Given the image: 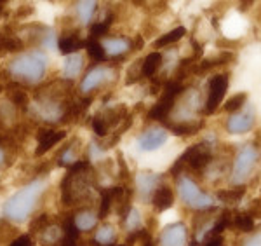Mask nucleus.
<instances>
[{"instance_id": "2", "label": "nucleus", "mask_w": 261, "mask_h": 246, "mask_svg": "<svg viewBox=\"0 0 261 246\" xmlns=\"http://www.w3.org/2000/svg\"><path fill=\"white\" fill-rule=\"evenodd\" d=\"M7 70L14 79L35 84L44 77L45 70H47V56L44 53H40V51L27 53L23 56L12 59Z\"/></svg>"}, {"instance_id": "35", "label": "nucleus", "mask_w": 261, "mask_h": 246, "mask_svg": "<svg viewBox=\"0 0 261 246\" xmlns=\"http://www.w3.org/2000/svg\"><path fill=\"white\" fill-rule=\"evenodd\" d=\"M42 243L44 244H54L60 241V227L58 226H47L42 231V236H40Z\"/></svg>"}, {"instance_id": "1", "label": "nucleus", "mask_w": 261, "mask_h": 246, "mask_svg": "<svg viewBox=\"0 0 261 246\" xmlns=\"http://www.w3.org/2000/svg\"><path fill=\"white\" fill-rule=\"evenodd\" d=\"M45 190V180H33L23 189H19L14 196H11L4 205V215L16 223L24 222L35 208L37 201Z\"/></svg>"}, {"instance_id": "27", "label": "nucleus", "mask_w": 261, "mask_h": 246, "mask_svg": "<svg viewBox=\"0 0 261 246\" xmlns=\"http://www.w3.org/2000/svg\"><path fill=\"white\" fill-rule=\"evenodd\" d=\"M127 246H153V239L146 229H140V231H134L129 234Z\"/></svg>"}, {"instance_id": "8", "label": "nucleus", "mask_w": 261, "mask_h": 246, "mask_svg": "<svg viewBox=\"0 0 261 246\" xmlns=\"http://www.w3.org/2000/svg\"><path fill=\"white\" fill-rule=\"evenodd\" d=\"M188 243V231L183 222H176L167 226L161 232L159 246H187Z\"/></svg>"}, {"instance_id": "42", "label": "nucleus", "mask_w": 261, "mask_h": 246, "mask_svg": "<svg viewBox=\"0 0 261 246\" xmlns=\"http://www.w3.org/2000/svg\"><path fill=\"white\" fill-rule=\"evenodd\" d=\"M242 246H261V229L258 232H254L249 239H246L244 241V244Z\"/></svg>"}, {"instance_id": "28", "label": "nucleus", "mask_w": 261, "mask_h": 246, "mask_svg": "<svg viewBox=\"0 0 261 246\" xmlns=\"http://www.w3.org/2000/svg\"><path fill=\"white\" fill-rule=\"evenodd\" d=\"M77 155H79V143H66V147L63 148V152L60 154V159H58V164L60 166H66V164H73L77 163Z\"/></svg>"}, {"instance_id": "21", "label": "nucleus", "mask_w": 261, "mask_h": 246, "mask_svg": "<svg viewBox=\"0 0 261 246\" xmlns=\"http://www.w3.org/2000/svg\"><path fill=\"white\" fill-rule=\"evenodd\" d=\"M84 66V58L81 54H70L66 56L65 63H63V74H65L66 79H73L81 74Z\"/></svg>"}, {"instance_id": "7", "label": "nucleus", "mask_w": 261, "mask_h": 246, "mask_svg": "<svg viewBox=\"0 0 261 246\" xmlns=\"http://www.w3.org/2000/svg\"><path fill=\"white\" fill-rule=\"evenodd\" d=\"M226 89H228V74H216L213 75L209 80V89H207V100H205L204 114L211 116L218 110L221 105V101L225 100Z\"/></svg>"}, {"instance_id": "14", "label": "nucleus", "mask_w": 261, "mask_h": 246, "mask_svg": "<svg viewBox=\"0 0 261 246\" xmlns=\"http://www.w3.org/2000/svg\"><path fill=\"white\" fill-rule=\"evenodd\" d=\"M86 42L87 40H84L79 33H70V35L61 37V39L56 42V46H58V49H60L61 54L70 56V54H77L79 49L86 48Z\"/></svg>"}, {"instance_id": "16", "label": "nucleus", "mask_w": 261, "mask_h": 246, "mask_svg": "<svg viewBox=\"0 0 261 246\" xmlns=\"http://www.w3.org/2000/svg\"><path fill=\"white\" fill-rule=\"evenodd\" d=\"M103 49L108 56H120L130 49V40L124 37H115V39H107L103 42Z\"/></svg>"}, {"instance_id": "34", "label": "nucleus", "mask_w": 261, "mask_h": 246, "mask_svg": "<svg viewBox=\"0 0 261 246\" xmlns=\"http://www.w3.org/2000/svg\"><path fill=\"white\" fill-rule=\"evenodd\" d=\"M96 11V2H77V12L82 23H89Z\"/></svg>"}, {"instance_id": "20", "label": "nucleus", "mask_w": 261, "mask_h": 246, "mask_svg": "<svg viewBox=\"0 0 261 246\" xmlns=\"http://www.w3.org/2000/svg\"><path fill=\"white\" fill-rule=\"evenodd\" d=\"M73 223H75V227H77L79 232H81V231H91V229L98 223V215H96L94 211H91V210H82V211H79V213L75 215Z\"/></svg>"}, {"instance_id": "15", "label": "nucleus", "mask_w": 261, "mask_h": 246, "mask_svg": "<svg viewBox=\"0 0 261 246\" xmlns=\"http://www.w3.org/2000/svg\"><path fill=\"white\" fill-rule=\"evenodd\" d=\"M235 59V54L233 53H221L218 58H209V59H202L197 66H193L195 74H205V72L216 69V66H221V65H226V63H231Z\"/></svg>"}, {"instance_id": "36", "label": "nucleus", "mask_w": 261, "mask_h": 246, "mask_svg": "<svg viewBox=\"0 0 261 246\" xmlns=\"http://www.w3.org/2000/svg\"><path fill=\"white\" fill-rule=\"evenodd\" d=\"M125 226H127V229L130 232L134 231H140L141 227V217L140 213H138V210H134V208H130V211L127 213V217H125Z\"/></svg>"}, {"instance_id": "3", "label": "nucleus", "mask_w": 261, "mask_h": 246, "mask_svg": "<svg viewBox=\"0 0 261 246\" xmlns=\"http://www.w3.org/2000/svg\"><path fill=\"white\" fill-rule=\"evenodd\" d=\"M211 161H213L211 143L200 142V143H197V145H192L190 148H187V150L179 155V159L172 164L171 175L178 176L185 168H190L195 173H200L209 166Z\"/></svg>"}, {"instance_id": "43", "label": "nucleus", "mask_w": 261, "mask_h": 246, "mask_svg": "<svg viewBox=\"0 0 261 246\" xmlns=\"http://www.w3.org/2000/svg\"><path fill=\"white\" fill-rule=\"evenodd\" d=\"M2 9H4V6H2V2H0V12H2Z\"/></svg>"}, {"instance_id": "17", "label": "nucleus", "mask_w": 261, "mask_h": 246, "mask_svg": "<svg viewBox=\"0 0 261 246\" xmlns=\"http://www.w3.org/2000/svg\"><path fill=\"white\" fill-rule=\"evenodd\" d=\"M162 54L161 53H150L145 59H141V77H153L157 74V70L162 66Z\"/></svg>"}, {"instance_id": "38", "label": "nucleus", "mask_w": 261, "mask_h": 246, "mask_svg": "<svg viewBox=\"0 0 261 246\" xmlns=\"http://www.w3.org/2000/svg\"><path fill=\"white\" fill-rule=\"evenodd\" d=\"M140 79H141V61H138V63H134V65L130 66V70L127 74V80H125V82L134 84L136 80H140Z\"/></svg>"}, {"instance_id": "4", "label": "nucleus", "mask_w": 261, "mask_h": 246, "mask_svg": "<svg viewBox=\"0 0 261 246\" xmlns=\"http://www.w3.org/2000/svg\"><path fill=\"white\" fill-rule=\"evenodd\" d=\"M178 192L181 201L192 210H213L214 199L209 194L202 192L190 176L178 178Z\"/></svg>"}, {"instance_id": "32", "label": "nucleus", "mask_w": 261, "mask_h": 246, "mask_svg": "<svg viewBox=\"0 0 261 246\" xmlns=\"http://www.w3.org/2000/svg\"><path fill=\"white\" fill-rule=\"evenodd\" d=\"M247 101V93H237V95H233L231 98L225 103V112L228 114H237L239 110H241L244 105H246Z\"/></svg>"}, {"instance_id": "10", "label": "nucleus", "mask_w": 261, "mask_h": 246, "mask_svg": "<svg viewBox=\"0 0 261 246\" xmlns=\"http://www.w3.org/2000/svg\"><path fill=\"white\" fill-rule=\"evenodd\" d=\"M167 131L164 128H150L138 137V147L145 152H151V150H157L161 148L164 143L167 142Z\"/></svg>"}, {"instance_id": "18", "label": "nucleus", "mask_w": 261, "mask_h": 246, "mask_svg": "<svg viewBox=\"0 0 261 246\" xmlns=\"http://www.w3.org/2000/svg\"><path fill=\"white\" fill-rule=\"evenodd\" d=\"M230 227L237 229V231H241V232H252L256 229L254 220L247 215V211H231Z\"/></svg>"}, {"instance_id": "26", "label": "nucleus", "mask_w": 261, "mask_h": 246, "mask_svg": "<svg viewBox=\"0 0 261 246\" xmlns=\"http://www.w3.org/2000/svg\"><path fill=\"white\" fill-rule=\"evenodd\" d=\"M115 237H117V232H115V229H113V226H101L92 241L99 246H113Z\"/></svg>"}, {"instance_id": "23", "label": "nucleus", "mask_w": 261, "mask_h": 246, "mask_svg": "<svg viewBox=\"0 0 261 246\" xmlns=\"http://www.w3.org/2000/svg\"><path fill=\"white\" fill-rule=\"evenodd\" d=\"M159 175H153V173H143V175L138 176V187L141 190V196L143 197H150L151 194H153V190L157 189L155 185H157L159 182Z\"/></svg>"}, {"instance_id": "29", "label": "nucleus", "mask_w": 261, "mask_h": 246, "mask_svg": "<svg viewBox=\"0 0 261 246\" xmlns=\"http://www.w3.org/2000/svg\"><path fill=\"white\" fill-rule=\"evenodd\" d=\"M99 196H101V201H99L98 218H107L110 210L113 208V189H101Z\"/></svg>"}, {"instance_id": "25", "label": "nucleus", "mask_w": 261, "mask_h": 246, "mask_svg": "<svg viewBox=\"0 0 261 246\" xmlns=\"http://www.w3.org/2000/svg\"><path fill=\"white\" fill-rule=\"evenodd\" d=\"M185 33H187V28H185V27H178V28L171 30V32H167L166 35L159 37V39L155 40V44H153V46H155L157 49L167 48V46H171V44H174V42H178L179 39H183Z\"/></svg>"}, {"instance_id": "41", "label": "nucleus", "mask_w": 261, "mask_h": 246, "mask_svg": "<svg viewBox=\"0 0 261 246\" xmlns=\"http://www.w3.org/2000/svg\"><path fill=\"white\" fill-rule=\"evenodd\" d=\"M247 215L254 220V218H261V199H256L251 205V208L247 210Z\"/></svg>"}, {"instance_id": "40", "label": "nucleus", "mask_w": 261, "mask_h": 246, "mask_svg": "<svg viewBox=\"0 0 261 246\" xmlns=\"http://www.w3.org/2000/svg\"><path fill=\"white\" fill-rule=\"evenodd\" d=\"M9 246H33V237L28 234H23V236L16 237L14 241H11Z\"/></svg>"}, {"instance_id": "30", "label": "nucleus", "mask_w": 261, "mask_h": 246, "mask_svg": "<svg viewBox=\"0 0 261 246\" xmlns=\"http://www.w3.org/2000/svg\"><path fill=\"white\" fill-rule=\"evenodd\" d=\"M112 23H113V14H108L103 21H98V23L92 25L91 27V39L96 40V39H99V37L107 35L108 30H110V27H112Z\"/></svg>"}, {"instance_id": "6", "label": "nucleus", "mask_w": 261, "mask_h": 246, "mask_svg": "<svg viewBox=\"0 0 261 246\" xmlns=\"http://www.w3.org/2000/svg\"><path fill=\"white\" fill-rule=\"evenodd\" d=\"M259 161V150L256 145L252 143H247L244 145L241 150H239L237 158H235V163H233V168H231V175H230V180L233 184L241 185L247 178L251 176L252 169L258 164Z\"/></svg>"}, {"instance_id": "31", "label": "nucleus", "mask_w": 261, "mask_h": 246, "mask_svg": "<svg viewBox=\"0 0 261 246\" xmlns=\"http://www.w3.org/2000/svg\"><path fill=\"white\" fill-rule=\"evenodd\" d=\"M86 48H87V54L91 56L92 61H105L107 59V53H105V49H103V44L98 40H87L86 42Z\"/></svg>"}, {"instance_id": "24", "label": "nucleus", "mask_w": 261, "mask_h": 246, "mask_svg": "<svg viewBox=\"0 0 261 246\" xmlns=\"http://www.w3.org/2000/svg\"><path fill=\"white\" fill-rule=\"evenodd\" d=\"M204 128V121H195V122H178V124H172L171 131L178 137H192L197 135L199 131Z\"/></svg>"}, {"instance_id": "12", "label": "nucleus", "mask_w": 261, "mask_h": 246, "mask_svg": "<svg viewBox=\"0 0 261 246\" xmlns=\"http://www.w3.org/2000/svg\"><path fill=\"white\" fill-rule=\"evenodd\" d=\"M66 137L65 131H54V129H45L40 131L39 135V147H37V155H44L45 152H49L54 145H58L60 142H63Z\"/></svg>"}, {"instance_id": "22", "label": "nucleus", "mask_w": 261, "mask_h": 246, "mask_svg": "<svg viewBox=\"0 0 261 246\" xmlns=\"http://www.w3.org/2000/svg\"><path fill=\"white\" fill-rule=\"evenodd\" d=\"M24 49V42L19 37H12L9 33H0V53H18Z\"/></svg>"}, {"instance_id": "5", "label": "nucleus", "mask_w": 261, "mask_h": 246, "mask_svg": "<svg viewBox=\"0 0 261 246\" xmlns=\"http://www.w3.org/2000/svg\"><path fill=\"white\" fill-rule=\"evenodd\" d=\"M185 91L183 82H178V80H169V82L164 84L162 87V95L159 98L157 103L150 108L148 112V119L151 121H167V116L171 114V110L174 108L176 98Z\"/></svg>"}, {"instance_id": "37", "label": "nucleus", "mask_w": 261, "mask_h": 246, "mask_svg": "<svg viewBox=\"0 0 261 246\" xmlns=\"http://www.w3.org/2000/svg\"><path fill=\"white\" fill-rule=\"evenodd\" d=\"M92 129H94V133L98 135V137H107V135L110 133V129L105 126V122L101 121L99 116H94V119H92Z\"/></svg>"}, {"instance_id": "19", "label": "nucleus", "mask_w": 261, "mask_h": 246, "mask_svg": "<svg viewBox=\"0 0 261 246\" xmlns=\"http://www.w3.org/2000/svg\"><path fill=\"white\" fill-rule=\"evenodd\" d=\"M247 187L246 185H239V187L233 189H221L216 192V197L223 203H228V205H237V203L242 201V197L246 196Z\"/></svg>"}, {"instance_id": "39", "label": "nucleus", "mask_w": 261, "mask_h": 246, "mask_svg": "<svg viewBox=\"0 0 261 246\" xmlns=\"http://www.w3.org/2000/svg\"><path fill=\"white\" fill-rule=\"evenodd\" d=\"M192 246H225V239H223V236H214L200 241V243H192Z\"/></svg>"}, {"instance_id": "9", "label": "nucleus", "mask_w": 261, "mask_h": 246, "mask_svg": "<svg viewBox=\"0 0 261 246\" xmlns=\"http://www.w3.org/2000/svg\"><path fill=\"white\" fill-rule=\"evenodd\" d=\"M254 110L249 108L246 112H237V114H231L226 121V131L231 135H244L247 131L252 129L254 126Z\"/></svg>"}, {"instance_id": "13", "label": "nucleus", "mask_w": 261, "mask_h": 246, "mask_svg": "<svg viewBox=\"0 0 261 246\" xmlns=\"http://www.w3.org/2000/svg\"><path fill=\"white\" fill-rule=\"evenodd\" d=\"M151 205L157 211H166L174 205V192L169 185H159L151 194Z\"/></svg>"}, {"instance_id": "11", "label": "nucleus", "mask_w": 261, "mask_h": 246, "mask_svg": "<svg viewBox=\"0 0 261 246\" xmlns=\"http://www.w3.org/2000/svg\"><path fill=\"white\" fill-rule=\"evenodd\" d=\"M112 69H107V66H96L91 72H87V75L84 77L82 84H81V91L82 93H89L92 89H96L101 84H105L107 80L112 79Z\"/></svg>"}, {"instance_id": "33", "label": "nucleus", "mask_w": 261, "mask_h": 246, "mask_svg": "<svg viewBox=\"0 0 261 246\" xmlns=\"http://www.w3.org/2000/svg\"><path fill=\"white\" fill-rule=\"evenodd\" d=\"M16 89L11 93V101L12 105H14L16 108H21V110H27L28 105H30V100H28V95L23 91V89H19L21 86H14Z\"/></svg>"}]
</instances>
